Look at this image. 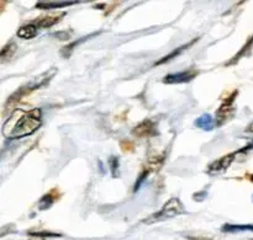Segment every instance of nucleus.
Here are the masks:
<instances>
[{
    "mask_svg": "<svg viewBox=\"0 0 253 240\" xmlns=\"http://www.w3.org/2000/svg\"><path fill=\"white\" fill-rule=\"evenodd\" d=\"M42 113L40 108L31 111H15L5 122L2 133L11 139L27 137L36 132L42 123Z\"/></svg>",
    "mask_w": 253,
    "mask_h": 240,
    "instance_id": "1",
    "label": "nucleus"
},
{
    "mask_svg": "<svg viewBox=\"0 0 253 240\" xmlns=\"http://www.w3.org/2000/svg\"><path fill=\"white\" fill-rule=\"evenodd\" d=\"M56 73H57V69L52 68L51 70L44 71L43 74L36 76V78L32 79V80L29 81L27 84H24L22 86H20V88L17 89V90L15 91V93L12 94V95L10 96L9 99H7L6 105H5V110H6V108H9V107H12L14 105H16L19 101H21L22 99L26 98L29 94L34 93V91L37 90V89L42 88V86H44V85H47V84L51 81V79L53 78V75Z\"/></svg>",
    "mask_w": 253,
    "mask_h": 240,
    "instance_id": "2",
    "label": "nucleus"
},
{
    "mask_svg": "<svg viewBox=\"0 0 253 240\" xmlns=\"http://www.w3.org/2000/svg\"><path fill=\"white\" fill-rule=\"evenodd\" d=\"M182 213H184V206H183V204L178 199H172L162 207V209L160 212H156L150 218H146L142 222L143 223L152 224L156 223V222L167 221V219L173 218L175 216H179Z\"/></svg>",
    "mask_w": 253,
    "mask_h": 240,
    "instance_id": "3",
    "label": "nucleus"
},
{
    "mask_svg": "<svg viewBox=\"0 0 253 240\" xmlns=\"http://www.w3.org/2000/svg\"><path fill=\"white\" fill-rule=\"evenodd\" d=\"M237 91H234L224 103H221V106L219 107V110L216 111V118H215V122H216V126H222L224 123H226L227 121L231 120L234 117V113H235V99L237 96Z\"/></svg>",
    "mask_w": 253,
    "mask_h": 240,
    "instance_id": "4",
    "label": "nucleus"
},
{
    "mask_svg": "<svg viewBox=\"0 0 253 240\" xmlns=\"http://www.w3.org/2000/svg\"><path fill=\"white\" fill-rule=\"evenodd\" d=\"M236 154H239V152L232 153V154H229V155H225V157L220 158V159L216 160V162L211 163L210 167L208 168V174L219 175L226 171V170L230 168V165L232 164V162H234Z\"/></svg>",
    "mask_w": 253,
    "mask_h": 240,
    "instance_id": "5",
    "label": "nucleus"
},
{
    "mask_svg": "<svg viewBox=\"0 0 253 240\" xmlns=\"http://www.w3.org/2000/svg\"><path fill=\"white\" fill-rule=\"evenodd\" d=\"M198 75L197 70H185V71H179V73L169 74V75H166L163 79V83L166 84H182V83H188V81L193 80L195 76Z\"/></svg>",
    "mask_w": 253,
    "mask_h": 240,
    "instance_id": "6",
    "label": "nucleus"
},
{
    "mask_svg": "<svg viewBox=\"0 0 253 240\" xmlns=\"http://www.w3.org/2000/svg\"><path fill=\"white\" fill-rule=\"evenodd\" d=\"M132 135L135 136V137H140V138L151 137V136L156 135L155 125H153V122L151 120L143 121L142 123H140V125H137L135 128H133Z\"/></svg>",
    "mask_w": 253,
    "mask_h": 240,
    "instance_id": "7",
    "label": "nucleus"
},
{
    "mask_svg": "<svg viewBox=\"0 0 253 240\" xmlns=\"http://www.w3.org/2000/svg\"><path fill=\"white\" fill-rule=\"evenodd\" d=\"M63 15H48V16H41L39 19L34 20L32 24L37 27V29H48V27L53 26L57 22H59L62 20Z\"/></svg>",
    "mask_w": 253,
    "mask_h": 240,
    "instance_id": "8",
    "label": "nucleus"
},
{
    "mask_svg": "<svg viewBox=\"0 0 253 240\" xmlns=\"http://www.w3.org/2000/svg\"><path fill=\"white\" fill-rule=\"evenodd\" d=\"M37 32H39V29H37L32 22H30V24L24 25V26L20 27V29L17 30L16 34L17 37H20V38L22 39H30L34 38L37 34Z\"/></svg>",
    "mask_w": 253,
    "mask_h": 240,
    "instance_id": "9",
    "label": "nucleus"
},
{
    "mask_svg": "<svg viewBox=\"0 0 253 240\" xmlns=\"http://www.w3.org/2000/svg\"><path fill=\"white\" fill-rule=\"evenodd\" d=\"M195 125L204 131H211L214 128V120L210 115H203L195 121Z\"/></svg>",
    "mask_w": 253,
    "mask_h": 240,
    "instance_id": "10",
    "label": "nucleus"
},
{
    "mask_svg": "<svg viewBox=\"0 0 253 240\" xmlns=\"http://www.w3.org/2000/svg\"><path fill=\"white\" fill-rule=\"evenodd\" d=\"M77 1H56V2H37L36 7L39 9H56V7H64L69 6V5L76 4Z\"/></svg>",
    "mask_w": 253,
    "mask_h": 240,
    "instance_id": "11",
    "label": "nucleus"
},
{
    "mask_svg": "<svg viewBox=\"0 0 253 240\" xmlns=\"http://www.w3.org/2000/svg\"><path fill=\"white\" fill-rule=\"evenodd\" d=\"M16 52V44L14 42H9L7 44H5L1 49V53H0V57H1V62H5L6 59L11 58L14 56V53Z\"/></svg>",
    "mask_w": 253,
    "mask_h": 240,
    "instance_id": "12",
    "label": "nucleus"
},
{
    "mask_svg": "<svg viewBox=\"0 0 253 240\" xmlns=\"http://www.w3.org/2000/svg\"><path fill=\"white\" fill-rule=\"evenodd\" d=\"M250 231L253 232V224H247V226H235V224H226L222 227V232L225 233H234V232Z\"/></svg>",
    "mask_w": 253,
    "mask_h": 240,
    "instance_id": "13",
    "label": "nucleus"
},
{
    "mask_svg": "<svg viewBox=\"0 0 253 240\" xmlns=\"http://www.w3.org/2000/svg\"><path fill=\"white\" fill-rule=\"evenodd\" d=\"M195 42V39L194 41H192L190 42V43H188V44H185V46H182V47H179V48H177V49H174V51L172 52V53L170 54H168V56H166L165 58L163 59H161L160 62H157V63H156V66H158V64H163V63H166V62H168V61H170V59H173V58H175V57H178L179 56L180 53H182L183 51H184L185 48H187V47H189L190 44H193Z\"/></svg>",
    "mask_w": 253,
    "mask_h": 240,
    "instance_id": "14",
    "label": "nucleus"
},
{
    "mask_svg": "<svg viewBox=\"0 0 253 240\" xmlns=\"http://www.w3.org/2000/svg\"><path fill=\"white\" fill-rule=\"evenodd\" d=\"M53 191H51L49 194L44 195L43 197L41 199V201H40V209H47L49 208V207L52 206V204H53V201L56 199H58V197H54L53 196Z\"/></svg>",
    "mask_w": 253,
    "mask_h": 240,
    "instance_id": "15",
    "label": "nucleus"
},
{
    "mask_svg": "<svg viewBox=\"0 0 253 240\" xmlns=\"http://www.w3.org/2000/svg\"><path fill=\"white\" fill-rule=\"evenodd\" d=\"M121 149L125 153H132L135 150V145L132 142H128V140H123L121 142Z\"/></svg>",
    "mask_w": 253,
    "mask_h": 240,
    "instance_id": "16",
    "label": "nucleus"
},
{
    "mask_svg": "<svg viewBox=\"0 0 253 240\" xmlns=\"http://www.w3.org/2000/svg\"><path fill=\"white\" fill-rule=\"evenodd\" d=\"M109 164H110L111 172L114 174V176H116V168L119 167V159L116 157L110 158V160H109Z\"/></svg>",
    "mask_w": 253,
    "mask_h": 240,
    "instance_id": "17",
    "label": "nucleus"
}]
</instances>
